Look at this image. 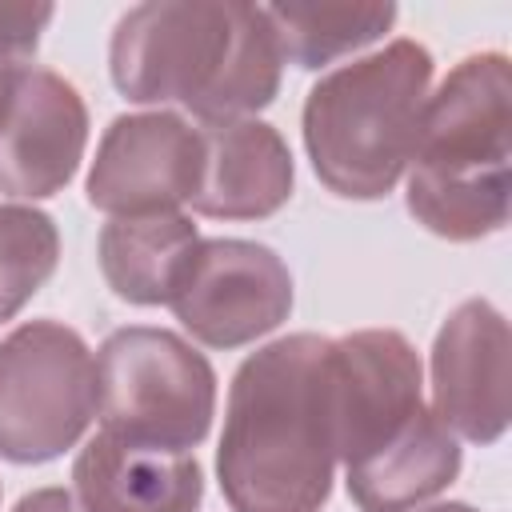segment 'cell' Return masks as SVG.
Here are the masks:
<instances>
[{"mask_svg": "<svg viewBox=\"0 0 512 512\" xmlns=\"http://www.w3.org/2000/svg\"><path fill=\"white\" fill-rule=\"evenodd\" d=\"M332 340L296 332L248 356L228 392L220 488L236 512H320L332 492Z\"/></svg>", "mask_w": 512, "mask_h": 512, "instance_id": "obj_1", "label": "cell"}, {"mask_svg": "<svg viewBox=\"0 0 512 512\" xmlns=\"http://www.w3.org/2000/svg\"><path fill=\"white\" fill-rule=\"evenodd\" d=\"M280 64L276 28L256 4H140L112 36V84L128 100H176L204 124L264 108L280 88Z\"/></svg>", "mask_w": 512, "mask_h": 512, "instance_id": "obj_2", "label": "cell"}, {"mask_svg": "<svg viewBox=\"0 0 512 512\" xmlns=\"http://www.w3.org/2000/svg\"><path fill=\"white\" fill-rule=\"evenodd\" d=\"M512 80L500 52L460 60L424 100L408 156V212L444 240H480L508 224Z\"/></svg>", "mask_w": 512, "mask_h": 512, "instance_id": "obj_3", "label": "cell"}, {"mask_svg": "<svg viewBox=\"0 0 512 512\" xmlns=\"http://www.w3.org/2000/svg\"><path fill=\"white\" fill-rule=\"evenodd\" d=\"M432 56L416 40L328 72L304 104V144L316 176L348 200L388 196L408 168L428 100Z\"/></svg>", "mask_w": 512, "mask_h": 512, "instance_id": "obj_4", "label": "cell"}, {"mask_svg": "<svg viewBox=\"0 0 512 512\" xmlns=\"http://www.w3.org/2000/svg\"><path fill=\"white\" fill-rule=\"evenodd\" d=\"M216 408L212 364L164 328H120L96 352V416L108 432L192 452Z\"/></svg>", "mask_w": 512, "mask_h": 512, "instance_id": "obj_5", "label": "cell"}, {"mask_svg": "<svg viewBox=\"0 0 512 512\" xmlns=\"http://www.w3.org/2000/svg\"><path fill=\"white\" fill-rule=\"evenodd\" d=\"M96 416V360L56 324H20L0 344V456L44 464L72 448Z\"/></svg>", "mask_w": 512, "mask_h": 512, "instance_id": "obj_6", "label": "cell"}, {"mask_svg": "<svg viewBox=\"0 0 512 512\" xmlns=\"http://www.w3.org/2000/svg\"><path fill=\"white\" fill-rule=\"evenodd\" d=\"M168 304L200 344L240 348L292 312V276L268 244L200 240Z\"/></svg>", "mask_w": 512, "mask_h": 512, "instance_id": "obj_7", "label": "cell"}, {"mask_svg": "<svg viewBox=\"0 0 512 512\" xmlns=\"http://www.w3.org/2000/svg\"><path fill=\"white\" fill-rule=\"evenodd\" d=\"M328 400L336 460L352 468L380 444H388L424 408L416 348L388 328H368L332 340Z\"/></svg>", "mask_w": 512, "mask_h": 512, "instance_id": "obj_8", "label": "cell"}, {"mask_svg": "<svg viewBox=\"0 0 512 512\" xmlns=\"http://www.w3.org/2000/svg\"><path fill=\"white\" fill-rule=\"evenodd\" d=\"M88 140L80 92L48 68H16L0 80V192L36 200L60 192Z\"/></svg>", "mask_w": 512, "mask_h": 512, "instance_id": "obj_9", "label": "cell"}, {"mask_svg": "<svg viewBox=\"0 0 512 512\" xmlns=\"http://www.w3.org/2000/svg\"><path fill=\"white\" fill-rule=\"evenodd\" d=\"M200 128L172 112L120 116L88 172V204L112 216L176 212L200 184Z\"/></svg>", "mask_w": 512, "mask_h": 512, "instance_id": "obj_10", "label": "cell"}, {"mask_svg": "<svg viewBox=\"0 0 512 512\" xmlns=\"http://www.w3.org/2000/svg\"><path fill=\"white\" fill-rule=\"evenodd\" d=\"M432 412L472 444L508 428V324L488 300H468L444 320L432 348Z\"/></svg>", "mask_w": 512, "mask_h": 512, "instance_id": "obj_11", "label": "cell"}, {"mask_svg": "<svg viewBox=\"0 0 512 512\" xmlns=\"http://www.w3.org/2000/svg\"><path fill=\"white\" fill-rule=\"evenodd\" d=\"M204 472L192 452L144 444L100 428L72 464L80 512H196Z\"/></svg>", "mask_w": 512, "mask_h": 512, "instance_id": "obj_12", "label": "cell"}, {"mask_svg": "<svg viewBox=\"0 0 512 512\" xmlns=\"http://www.w3.org/2000/svg\"><path fill=\"white\" fill-rule=\"evenodd\" d=\"M200 184L192 208L220 220H256L292 196V152L260 120L200 128Z\"/></svg>", "mask_w": 512, "mask_h": 512, "instance_id": "obj_13", "label": "cell"}, {"mask_svg": "<svg viewBox=\"0 0 512 512\" xmlns=\"http://www.w3.org/2000/svg\"><path fill=\"white\" fill-rule=\"evenodd\" d=\"M344 472L360 512H412L456 480L460 444L432 408H420L388 444Z\"/></svg>", "mask_w": 512, "mask_h": 512, "instance_id": "obj_14", "label": "cell"}, {"mask_svg": "<svg viewBox=\"0 0 512 512\" xmlns=\"http://www.w3.org/2000/svg\"><path fill=\"white\" fill-rule=\"evenodd\" d=\"M200 244L184 212L116 216L100 232V268L108 288L128 304H168L184 260Z\"/></svg>", "mask_w": 512, "mask_h": 512, "instance_id": "obj_15", "label": "cell"}, {"mask_svg": "<svg viewBox=\"0 0 512 512\" xmlns=\"http://www.w3.org/2000/svg\"><path fill=\"white\" fill-rule=\"evenodd\" d=\"M284 60L296 68H320L336 56H348L376 36H384L396 20L392 4H272L264 8Z\"/></svg>", "mask_w": 512, "mask_h": 512, "instance_id": "obj_16", "label": "cell"}, {"mask_svg": "<svg viewBox=\"0 0 512 512\" xmlns=\"http://www.w3.org/2000/svg\"><path fill=\"white\" fill-rule=\"evenodd\" d=\"M56 256V224L44 212L20 204L0 208V320L16 316L20 304L52 276Z\"/></svg>", "mask_w": 512, "mask_h": 512, "instance_id": "obj_17", "label": "cell"}, {"mask_svg": "<svg viewBox=\"0 0 512 512\" xmlns=\"http://www.w3.org/2000/svg\"><path fill=\"white\" fill-rule=\"evenodd\" d=\"M48 20L52 4H0V60L24 64L36 52Z\"/></svg>", "mask_w": 512, "mask_h": 512, "instance_id": "obj_18", "label": "cell"}, {"mask_svg": "<svg viewBox=\"0 0 512 512\" xmlns=\"http://www.w3.org/2000/svg\"><path fill=\"white\" fill-rule=\"evenodd\" d=\"M12 512H80L72 492L64 488H40V492H28Z\"/></svg>", "mask_w": 512, "mask_h": 512, "instance_id": "obj_19", "label": "cell"}, {"mask_svg": "<svg viewBox=\"0 0 512 512\" xmlns=\"http://www.w3.org/2000/svg\"><path fill=\"white\" fill-rule=\"evenodd\" d=\"M424 512H476L468 504H436V508H424Z\"/></svg>", "mask_w": 512, "mask_h": 512, "instance_id": "obj_20", "label": "cell"}, {"mask_svg": "<svg viewBox=\"0 0 512 512\" xmlns=\"http://www.w3.org/2000/svg\"><path fill=\"white\" fill-rule=\"evenodd\" d=\"M16 68H24V64H8V60H0V80H4L8 72H16Z\"/></svg>", "mask_w": 512, "mask_h": 512, "instance_id": "obj_21", "label": "cell"}]
</instances>
